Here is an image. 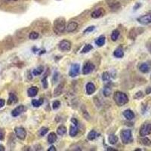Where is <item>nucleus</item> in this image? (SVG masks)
<instances>
[{
	"label": "nucleus",
	"mask_w": 151,
	"mask_h": 151,
	"mask_svg": "<svg viewBox=\"0 0 151 151\" xmlns=\"http://www.w3.org/2000/svg\"><path fill=\"white\" fill-rule=\"evenodd\" d=\"M113 100L119 107L124 106L129 102V97H128L127 95L121 92H116L114 93Z\"/></svg>",
	"instance_id": "1"
},
{
	"label": "nucleus",
	"mask_w": 151,
	"mask_h": 151,
	"mask_svg": "<svg viewBox=\"0 0 151 151\" xmlns=\"http://www.w3.org/2000/svg\"><path fill=\"white\" fill-rule=\"evenodd\" d=\"M54 32L56 34H61L64 32L66 29L65 19L63 18H59L56 19L54 22Z\"/></svg>",
	"instance_id": "2"
},
{
	"label": "nucleus",
	"mask_w": 151,
	"mask_h": 151,
	"mask_svg": "<svg viewBox=\"0 0 151 151\" xmlns=\"http://www.w3.org/2000/svg\"><path fill=\"white\" fill-rule=\"evenodd\" d=\"M121 139L122 143L125 144L132 142L133 138H132V134H131V130H124V131H122Z\"/></svg>",
	"instance_id": "3"
},
{
	"label": "nucleus",
	"mask_w": 151,
	"mask_h": 151,
	"mask_svg": "<svg viewBox=\"0 0 151 151\" xmlns=\"http://www.w3.org/2000/svg\"><path fill=\"white\" fill-rule=\"evenodd\" d=\"M149 135H151V123L144 124L140 129V135L141 137H144Z\"/></svg>",
	"instance_id": "4"
},
{
	"label": "nucleus",
	"mask_w": 151,
	"mask_h": 151,
	"mask_svg": "<svg viewBox=\"0 0 151 151\" xmlns=\"http://www.w3.org/2000/svg\"><path fill=\"white\" fill-rule=\"evenodd\" d=\"M58 47L62 52H69L71 49V42L68 40H62L58 45Z\"/></svg>",
	"instance_id": "5"
},
{
	"label": "nucleus",
	"mask_w": 151,
	"mask_h": 151,
	"mask_svg": "<svg viewBox=\"0 0 151 151\" xmlns=\"http://www.w3.org/2000/svg\"><path fill=\"white\" fill-rule=\"evenodd\" d=\"M14 131L16 134V136L20 140H24L26 138L27 131L23 127H16L14 129Z\"/></svg>",
	"instance_id": "6"
},
{
	"label": "nucleus",
	"mask_w": 151,
	"mask_h": 151,
	"mask_svg": "<svg viewBox=\"0 0 151 151\" xmlns=\"http://www.w3.org/2000/svg\"><path fill=\"white\" fill-rule=\"evenodd\" d=\"M94 69H95V65H94L92 63H91V62L89 61L86 62V64L84 65L83 69H82V73H83L84 75L91 73L94 70Z\"/></svg>",
	"instance_id": "7"
},
{
	"label": "nucleus",
	"mask_w": 151,
	"mask_h": 151,
	"mask_svg": "<svg viewBox=\"0 0 151 151\" xmlns=\"http://www.w3.org/2000/svg\"><path fill=\"white\" fill-rule=\"evenodd\" d=\"M137 21L139 22L141 24L143 25H147L151 23V14H144L143 16L137 18Z\"/></svg>",
	"instance_id": "8"
},
{
	"label": "nucleus",
	"mask_w": 151,
	"mask_h": 151,
	"mask_svg": "<svg viewBox=\"0 0 151 151\" xmlns=\"http://www.w3.org/2000/svg\"><path fill=\"white\" fill-rule=\"evenodd\" d=\"M80 64H74L71 66L70 67V72H69V75L71 77H76V76L79 74V72H80Z\"/></svg>",
	"instance_id": "9"
},
{
	"label": "nucleus",
	"mask_w": 151,
	"mask_h": 151,
	"mask_svg": "<svg viewBox=\"0 0 151 151\" xmlns=\"http://www.w3.org/2000/svg\"><path fill=\"white\" fill-rule=\"evenodd\" d=\"M104 14H105V11L103 8H97L92 13V18L94 19H97V18L103 17Z\"/></svg>",
	"instance_id": "10"
},
{
	"label": "nucleus",
	"mask_w": 151,
	"mask_h": 151,
	"mask_svg": "<svg viewBox=\"0 0 151 151\" xmlns=\"http://www.w3.org/2000/svg\"><path fill=\"white\" fill-rule=\"evenodd\" d=\"M25 110H26V108H25V107H24V105L18 106V107H17L16 108H14V109L12 110V116L17 117V116H18L19 115H20L21 113H24V112L25 111Z\"/></svg>",
	"instance_id": "11"
},
{
	"label": "nucleus",
	"mask_w": 151,
	"mask_h": 151,
	"mask_svg": "<svg viewBox=\"0 0 151 151\" xmlns=\"http://www.w3.org/2000/svg\"><path fill=\"white\" fill-rule=\"evenodd\" d=\"M141 33V32L140 31L139 28H132L131 30H130L129 34V37L131 39H135V38L137 37V36L138 34Z\"/></svg>",
	"instance_id": "12"
},
{
	"label": "nucleus",
	"mask_w": 151,
	"mask_h": 151,
	"mask_svg": "<svg viewBox=\"0 0 151 151\" xmlns=\"http://www.w3.org/2000/svg\"><path fill=\"white\" fill-rule=\"evenodd\" d=\"M77 27H78L77 23H76V22L73 21L68 24V25L67 26V27H66V30H67V32L71 33V32H73V31H75V30L77 29Z\"/></svg>",
	"instance_id": "13"
},
{
	"label": "nucleus",
	"mask_w": 151,
	"mask_h": 151,
	"mask_svg": "<svg viewBox=\"0 0 151 151\" xmlns=\"http://www.w3.org/2000/svg\"><path fill=\"white\" fill-rule=\"evenodd\" d=\"M18 101V98L16 96V95L14 93L9 94V97L8 100V105H12V104H14Z\"/></svg>",
	"instance_id": "14"
},
{
	"label": "nucleus",
	"mask_w": 151,
	"mask_h": 151,
	"mask_svg": "<svg viewBox=\"0 0 151 151\" xmlns=\"http://www.w3.org/2000/svg\"><path fill=\"white\" fill-rule=\"evenodd\" d=\"M123 115L128 120H131L135 118V113L131 110H125L123 113Z\"/></svg>",
	"instance_id": "15"
},
{
	"label": "nucleus",
	"mask_w": 151,
	"mask_h": 151,
	"mask_svg": "<svg viewBox=\"0 0 151 151\" xmlns=\"http://www.w3.org/2000/svg\"><path fill=\"white\" fill-rule=\"evenodd\" d=\"M86 92L88 95H92L95 92V86L92 82H88L86 85Z\"/></svg>",
	"instance_id": "16"
},
{
	"label": "nucleus",
	"mask_w": 151,
	"mask_h": 151,
	"mask_svg": "<svg viewBox=\"0 0 151 151\" xmlns=\"http://www.w3.org/2000/svg\"><path fill=\"white\" fill-rule=\"evenodd\" d=\"M78 131H79V129H78L77 125H71L70 128V135L71 137H75L76 136V135L78 134Z\"/></svg>",
	"instance_id": "17"
},
{
	"label": "nucleus",
	"mask_w": 151,
	"mask_h": 151,
	"mask_svg": "<svg viewBox=\"0 0 151 151\" xmlns=\"http://www.w3.org/2000/svg\"><path fill=\"white\" fill-rule=\"evenodd\" d=\"M113 55L115 56L116 58H122L124 56V52L122 48H118L114 51L113 52Z\"/></svg>",
	"instance_id": "18"
},
{
	"label": "nucleus",
	"mask_w": 151,
	"mask_h": 151,
	"mask_svg": "<svg viewBox=\"0 0 151 151\" xmlns=\"http://www.w3.org/2000/svg\"><path fill=\"white\" fill-rule=\"evenodd\" d=\"M37 93H38V88L36 87H35V86L30 88L27 91L28 96H30V97H35V96L37 95Z\"/></svg>",
	"instance_id": "19"
},
{
	"label": "nucleus",
	"mask_w": 151,
	"mask_h": 151,
	"mask_svg": "<svg viewBox=\"0 0 151 151\" xmlns=\"http://www.w3.org/2000/svg\"><path fill=\"white\" fill-rule=\"evenodd\" d=\"M57 135L54 132H51L48 136V141L49 144H53L57 141Z\"/></svg>",
	"instance_id": "20"
},
{
	"label": "nucleus",
	"mask_w": 151,
	"mask_h": 151,
	"mask_svg": "<svg viewBox=\"0 0 151 151\" xmlns=\"http://www.w3.org/2000/svg\"><path fill=\"white\" fill-rule=\"evenodd\" d=\"M105 36H101L100 37H98L97 39L95 40V44L98 46H103L105 43Z\"/></svg>",
	"instance_id": "21"
},
{
	"label": "nucleus",
	"mask_w": 151,
	"mask_h": 151,
	"mask_svg": "<svg viewBox=\"0 0 151 151\" xmlns=\"http://www.w3.org/2000/svg\"><path fill=\"white\" fill-rule=\"evenodd\" d=\"M139 70H141V72L144 73H148V72L150 71V67L148 64L144 63V64H141V66H140L139 67Z\"/></svg>",
	"instance_id": "22"
},
{
	"label": "nucleus",
	"mask_w": 151,
	"mask_h": 151,
	"mask_svg": "<svg viewBox=\"0 0 151 151\" xmlns=\"http://www.w3.org/2000/svg\"><path fill=\"white\" fill-rule=\"evenodd\" d=\"M66 132H67V128L64 125H60L59 127L58 128V129H57V133L61 136L65 135Z\"/></svg>",
	"instance_id": "23"
},
{
	"label": "nucleus",
	"mask_w": 151,
	"mask_h": 151,
	"mask_svg": "<svg viewBox=\"0 0 151 151\" xmlns=\"http://www.w3.org/2000/svg\"><path fill=\"white\" fill-rule=\"evenodd\" d=\"M108 141L110 144H116L118 141L117 136H116L115 135H110L109 137H108Z\"/></svg>",
	"instance_id": "24"
},
{
	"label": "nucleus",
	"mask_w": 151,
	"mask_h": 151,
	"mask_svg": "<svg viewBox=\"0 0 151 151\" xmlns=\"http://www.w3.org/2000/svg\"><path fill=\"white\" fill-rule=\"evenodd\" d=\"M42 103H43V100H42V98L39 100H32V104L34 107H40V106L42 105Z\"/></svg>",
	"instance_id": "25"
},
{
	"label": "nucleus",
	"mask_w": 151,
	"mask_h": 151,
	"mask_svg": "<svg viewBox=\"0 0 151 151\" xmlns=\"http://www.w3.org/2000/svg\"><path fill=\"white\" fill-rule=\"evenodd\" d=\"M119 30H113V32H112V33H111V39H112V41H113V42H116V40L118 39V38H119Z\"/></svg>",
	"instance_id": "26"
},
{
	"label": "nucleus",
	"mask_w": 151,
	"mask_h": 151,
	"mask_svg": "<svg viewBox=\"0 0 151 151\" xmlns=\"http://www.w3.org/2000/svg\"><path fill=\"white\" fill-rule=\"evenodd\" d=\"M96 136H97V134H96L95 131H94V130H92V131H90L89 133L88 134V139L89 140V141H93V140L95 139Z\"/></svg>",
	"instance_id": "27"
},
{
	"label": "nucleus",
	"mask_w": 151,
	"mask_h": 151,
	"mask_svg": "<svg viewBox=\"0 0 151 151\" xmlns=\"http://www.w3.org/2000/svg\"><path fill=\"white\" fill-rule=\"evenodd\" d=\"M63 87H64V85L60 84L58 88H56L55 91H54V96H58L61 94L62 91H63Z\"/></svg>",
	"instance_id": "28"
},
{
	"label": "nucleus",
	"mask_w": 151,
	"mask_h": 151,
	"mask_svg": "<svg viewBox=\"0 0 151 151\" xmlns=\"http://www.w3.org/2000/svg\"><path fill=\"white\" fill-rule=\"evenodd\" d=\"M92 48H93V47H92V45H90V44L86 45V46H84V48H82V53H83V54L87 53V52H90Z\"/></svg>",
	"instance_id": "29"
},
{
	"label": "nucleus",
	"mask_w": 151,
	"mask_h": 151,
	"mask_svg": "<svg viewBox=\"0 0 151 151\" xmlns=\"http://www.w3.org/2000/svg\"><path fill=\"white\" fill-rule=\"evenodd\" d=\"M141 143L143 144L144 145H145V146L151 145V141L149 139V138L145 137V136L143 137V138H142V140H141Z\"/></svg>",
	"instance_id": "30"
},
{
	"label": "nucleus",
	"mask_w": 151,
	"mask_h": 151,
	"mask_svg": "<svg viewBox=\"0 0 151 151\" xmlns=\"http://www.w3.org/2000/svg\"><path fill=\"white\" fill-rule=\"evenodd\" d=\"M103 95L105 96V97H108V96H110V93H111V88L110 87H108V86H106V87L103 88Z\"/></svg>",
	"instance_id": "31"
},
{
	"label": "nucleus",
	"mask_w": 151,
	"mask_h": 151,
	"mask_svg": "<svg viewBox=\"0 0 151 151\" xmlns=\"http://www.w3.org/2000/svg\"><path fill=\"white\" fill-rule=\"evenodd\" d=\"M43 72V67H38L37 69H35V70L33 71V74L34 76H37V75H40Z\"/></svg>",
	"instance_id": "32"
},
{
	"label": "nucleus",
	"mask_w": 151,
	"mask_h": 151,
	"mask_svg": "<svg viewBox=\"0 0 151 151\" xmlns=\"http://www.w3.org/2000/svg\"><path fill=\"white\" fill-rule=\"evenodd\" d=\"M39 33L36 32H31L30 33V35H29V38H30V39H32V40H35L36 39H38V37H39Z\"/></svg>",
	"instance_id": "33"
},
{
	"label": "nucleus",
	"mask_w": 151,
	"mask_h": 151,
	"mask_svg": "<svg viewBox=\"0 0 151 151\" xmlns=\"http://www.w3.org/2000/svg\"><path fill=\"white\" fill-rule=\"evenodd\" d=\"M110 76L109 73H107V72H105V73H103L102 74V80H103V81H108L110 80Z\"/></svg>",
	"instance_id": "34"
},
{
	"label": "nucleus",
	"mask_w": 151,
	"mask_h": 151,
	"mask_svg": "<svg viewBox=\"0 0 151 151\" xmlns=\"http://www.w3.org/2000/svg\"><path fill=\"white\" fill-rule=\"evenodd\" d=\"M48 131V128H46V127H43L41 129H40L39 131V134L41 136H44L45 135H46V133Z\"/></svg>",
	"instance_id": "35"
},
{
	"label": "nucleus",
	"mask_w": 151,
	"mask_h": 151,
	"mask_svg": "<svg viewBox=\"0 0 151 151\" xmlns=\"http://www.w3.org/2000/svg\"><path fill=\"white\" fill-rule=\"evenodd\" d=\"M60 106H61V103H60L59 101H55L52 104V107L54 110H57L60 107Z\"/></svg>",
	"instance_id": "36"
},
{
	"label": "nucleus",
	"mask_w": 151,
	"mask_h": 151,
	"mask_svg": "<svg viewBox=\"0 0 151 151\" xmlns=\"http://www.w3.org/2000/svg\"><path fill=\"white\" fill-rule=\"evenodd\" d=\"M42 86H43V88L45 89H46L48 88V82H47V76L44 78L42 80Z\"/></svg>",
	"instance_id": "37"
},
{
	"label": "nucleus",
	"mask_w": 151,
	"mask_h": 151,
	"mask_svg": "<svg viewBox=\"0 0 151 151\" xmlns=\"http://www.w3.org/2000/svg\"><path fill=\"white\" fill-rule=\"evenodd\" d=\"M95 29V27L94 26H91L89 27H88L87 29H86L85 31H84V33H90V32H92Z\"/></svg>",
	"instance_id": "38"
},
{
	"label": "nucleus",
	"mask_w": 151,
	"mask_h": 151,
	"mask_svg": "<svg viewBox=\"0 0 151 151\" xmlns=\"http://www.w3.org/2000/svg\"><path fill=\"white\" fill-rule=\"evenodd\" d=\"M5 137V133L2 130H0V141H2Z\"/></svg>",
	"instance_id": "39"
},
{
	"label": "nucleus",
	"mask_w": 151,
	"mask_h": 151,
	"mask_svg": "<svg viewBox=\"0 0 151 151\" xmlns=\"http://www.w3.org/2000/svg\"><path fill=\"white\" fill-rule=\"evenodd\" d=\"M5 104V101L4 99H1L0 98V108L3 107Z\"/></svg>",
	"instance_id": "40"
},
{
	"label": "nucleus",
	"mask_w": 151,
	"mask_h": 151,
	"mask_svg": "<svg viewBox=\"0 0 151 151\" xmlns=\"http://www.w3.org/2000/svg\"><path fill=\"white\" fill-rule=\"evenodd\" d=\"M143 97V93L141 92H137V93H136V95H135V98H140V97Z\"/></svg>",
	"instance_id": "41"
},
{
	"label": "nucleus",
	"mask_w": 151,
	"mask_h": 151,
	"mask_svg": "<svg viewBox=\"0 0 151 151\" xmlns=\"http://www.w3.org/2000/svg\"><path fill=\"white\" fill-rule=\"evenodd\" d=\"M71 122H73V124H74V125H78L77 120H76V119H74V118H73V119H71Z\"/></svg>",
	"instance_id": "42"
},
{
	"label": "nucleus",
	"mask_w": 151,
	"mask_h": 151,
	"mask_svg": "<svg viewBox=\"0 0 151 151\" xmlns=\"http://www.w3.org/2000/svg\"><path fill=\"white\" fill-rule=\"evenodd\" d=\"M48 151H56V148L54 146H52L48 149Z\"/></svg>",
	"instance_id": "43"
},
{
	"label": "nucleus",
	"mask_w": 151,
	"mask_h": 151,
	"mask_svg": "<svg viewBox=\"0 0 151 151\" xmlns=\"http://www.w3.org/2000/svg\"><path fill=\"white\" fill-rule=\"evenodd\" d=\"M146 93L147 94H150L151 93V87H148L146 90Z\"/></svg>",
	"instance_id": "44"
},
{
	"label": "nucleus",
	"mask_w": 151,
	"mask_h": 151,
	"mask_svg": "<svg viewBox=\"0 0 151 151\" xmlns=\"http://www.w3.org/2000/svg\"><path fill=\"white\" fill-rule=\"evenodd\" d=\"M5 150V147L2 145V144H0V151H4Z\"/></svg>",
	"instance_id": "45"
},
{
	"label": "nucleus",
	"mask_w": 151,
	"mask_h": 151,
	"mask_svg": "<svg viewBox=\"0 0 151 151\" xmlns=\"http://www.w3.org/2000/svg\"><path fill=\"white\" fill-rule=\"evenodd\" d=\"M8 1H18V0H8Z\"/></svg>",
	"instance_id": "46"
}]
</instances>
